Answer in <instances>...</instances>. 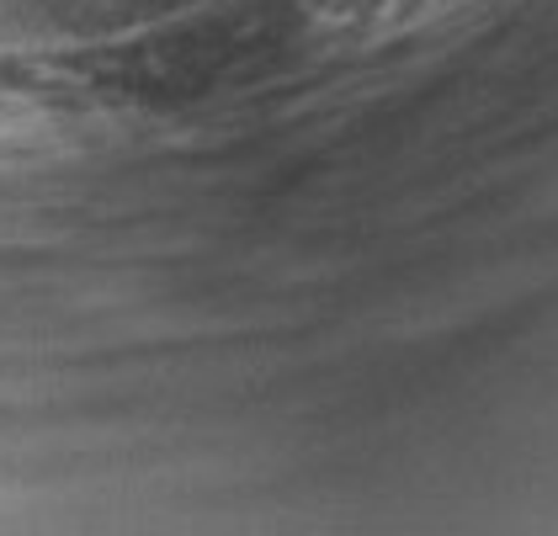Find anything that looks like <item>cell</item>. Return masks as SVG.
I'll return each instance as SVG.
<instances>
[{
    "label": "cell",
    "instance_id": "6da1fadb",
    "mask_svg": "<svg viewBox=\"0 0 558 536\" xmlns=\"http://www.w3.org/2000/svg\"><path fill=\"white\" fill-rule=\"evenodd\" d=\"M436 11H447V0H319L325 38L336 42H378L388 33L426 22Z\"/></svg>",
    "mask_w": 558,
    "mask_h": 536
}]
</instances>
